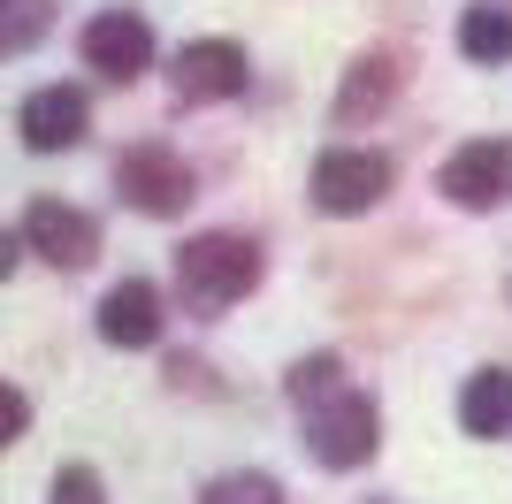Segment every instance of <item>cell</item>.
I'll return each mask as SVG.
<instances>
[{"label":"cell","instance_id":"ba28073f","mask_svg":"<svg viewBox=\"0 0 512 504\" xmlns=\"http://www.w3.org/2000/svg\"><path fill=\"white\" fill-rule=\"evenodd\" d=\"M85 62L100 69V77H115V84L146 77V62H153V31H146V16H130V8H107V16H92V23H85Z\"/></svg>","mask_w":512,"mask_h":504},{"label":"cell","instance_id":"52a82bcc","mask_svg":"<svg viewBox=\"0 0 512 504\" xmlns=\"http://www.w3.org/2000/svg\"><path fill=\"white\" fill-rule=\"evenodd\" d=\"M23 245L39 252L46 268H92L100 260V222L62 207V199H39V207L23 214Z\"/></svg>","mask_w":512,"mask_h":504},{"label":"cell","instance_id":"5bb4252c","mask_svg":"<svg viewBox=\"0 0 512 504\" xmlns=\"http://www.w3.org/2000/svg\"><path fill=\"white\" fill-rule=\"evenodd\" d=\"M39 31H46V0H0V54H23Z\"/></svg>","mask_w":512,"mask_h":504},{"label":"cell","instance_id":"9c48e42d","mask_svg":"<svg viewBox=\"0 0 512 504\" xmlns=\"http://www.w3.org/2000/svg\"><path fill=\"white\" fill-rule=\"evenodd\" d=\"M23 146L31 153H69L77 138H85V123H92V107H85V92L77 84H39L31 100H23Z\"/></svg>","mask_w":512,"mask_h":504},{"label":"cell","instance_id":"7a4b0ae2","mask_svg":"<svg viewBox=\"0 0 512 504\" xmlns=\"http://www.w3.org/2000/svg\"><path fill=\"white\" fill-rule=\"evenodd\" d=\"M253 283H260V245H245V237L214 230V237H192V245L176 252V291H184L192 314H222Z\"/></svg>","mask_w":512,"mask_h":504},{"label":"cell","instance_id":"7c38bea8","mask_svg":"<svg viewBox=\"0 0 512 504\" xmlns=\"http://www.w3.org/2000/svg\"><path fill=\"white\" fill-rule=\"evenodd\" d=\"M459 54H467V62H512V16L490 8V0L467 8V16H459Z\"/></svg>","mask_w":512,"mask_h":504},{"label":"cell","instance_id":"5b68a950","mask_svg":"<svg viewBox=\"0 0 512 504\" xmlns=\"http://www.w3.org/2000/svg\"><path fill=\"white\" fill-rule=\"evenodd\" d=\"M436 191H444L451 207L467 214H490L512 199V146L505 138H474V146H459L444 161V176H436Z\"/></svg>","mask_w":512,"mask_h":504},{"label":"cell","instance_id":"8fae6325","mask_svg":"<svg viewBox=\"0 0 512 504\" xmlns=\"http://www.w3.org/2000/svg\"><path fill=\"white\" fill-rule=\"evenodd\" d=\"M459 428L467 436H512V367H482L459 390Z\"/></svg>","mask_w":512,"mask_h":504},{"label":"cell","instance_id":"ac0fdd59","mask_svg":"<svg viewBox=\"0 0 512 504\" xmlns=\"http://www.w3.org/2000/svg\"><path fill=\"white\" fill-rule=\"evenodd\" d=\"M54 504H100V474H92V466H69L62 482H54Z\"/></svg>","mask_w":512,"mask_h":504},{"label":"cell","instance_id":"277c9868","mask_svg":"<svg viewBox=\"0 0 512 504\" xmlns=\"http://www.w3.org/2000/svg\"><path fill=\"white\" fill-rule=\"evenodd\" d=\"M383 191H390V161L367 146H337L314 161V207L321 214H367V207H383Z\"/></svg>","mask_w":512,"mask_h":504},{"label":"cell","instance_id":"9a60e30c","mask_svg":"<svg viewBox=\"0 0 512 504\" xmlns=\"http://www.w3.org/2000/svg\"><path fill=\"white\" fill-rule=\"evenodd\" d=\"M199 504H283V489L268 474H222V482H207Z\"/></svg>","mask_w":512,"mask_h":504},{"label":"cell","instance_id":"2e32d148","mask_svg":"<svg viewBox=\"0 0 512 504\" xmlns=\"http://www.w3.org/2000/svg\"><path fill=\"white\" fill-rule=\"evenodd\" d=\"M329 382H344V367H337L329 352H321V359H299V367H291V398L306 405V398H321Z\"/></svg>","mask_w":512,"mask_h":504},{"label":"cell","instance_id":"d6986e66","mask_svg":"<svg viewBox=\"0 0 512 504\" xmlns=\"http://www.w3.org/2000/svg\"><path fill=\"white\" fill-rule=\"evenodd\" d=\"M16 260H23V237H8V230H0V283L16 275Z\"/></svg>","mask_w":512,"mask_h":504},{"label":"cell","instance_id":"3957f363","mask_svg":"<svg viewBox=\"0 0 512 504\" xmlns=\"http://www.w3.org/2000/svg\"><path fill=\"white\" fill-rule=\"evenodd\" d=\"M115 191H123V207L169 222V214L192 207V168L176 161L169 146H130L123 161H115Z\"/></svg>","mask_w":512,"mask_h":504},{"label":"cell","instance_id":"6da1fadb","mask_svg":"<svg viewBox=\"0 0 512 504\" xmlns=\"http://www.w3.org/2000/svg\"><path fill=\"white\" fill-rule=\"evenodd\" d=\"M375 443H383V413H375V398H367V390L329 382L321 398H306V451H314L321 466L352 474V466L375 459Z\"/></svg>","mask_w":512,"mask_h":504},{"label":"cell","instance_id":"8992f818","mask_svg":"<svg viewBox=\"0 0 512 504\" xmlns=\"http://www.w3.org/2000/svg\"><path fill=\"white\" fill-rule=\"evenodd\" d=\"M245 46H230V39H199V46H184L176 54V69H169V84H176V107H214V100H237L245 92Z\"/></svg>","mask_w":512,"mask_h":504},{"label":"cell","instance_id":"30bf717a","mask_svg":"<svg viewBox=\"0 0 512 504\" xmlns=\"http://www.w3.org/2000/svg\"><path fill=\"white\" fill-rule=\"evenodd\" d=\"M100 336L115 352H146L153 336H161V291H153L146 275H130V283H115L100 298Z\"/></svg>","mask_w":512,"mask_h":504},{"label":"cell","instance_id":"4fadbf2b","mask_svg":"<svg viewBox=\"0 0 512 504\" xmlns=\"http://www.w3.org/2000/svg\"><path fill=\"white\" fill-rule=\"evenodd\" d=\"M390 54H367V62H352V84H344V100H337V115L344 123H352V115H360V107H383L390 100Z\"/></svg>","mask_w":512,"mask_h":504},{"label":"cell","instance_id":"e0dca14e","mask_svg":"<svg viewBox=\"0 0 512 504\" xmlns=\"http://www.w3.org/2000/svg\"><path fill=\"white\" fill-rule=\"evenodd\" d=\"M23 428H31V398H23V390H8V382H0V451H8V443H16Z\"/></svg>","mask_w":512,"mask_h":504}]
</instances>
